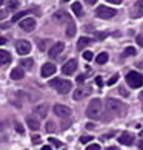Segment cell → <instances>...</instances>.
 <instances>
[{
  "label": "cell",
  "instance_id": "bcb514c9",
  "mask_svg": "<svg viewBox=\"0 0 143 150\" xmlns=\"http://www.w3.org/2000/svg\"><path fill=\"white\" fill-rule=\"evenodd\" d=\"M139 147H140V150H143V141H140V142H139Z\"/></svg>",
  "mask_w": 143,
  "mask_h": 150
},
{
  "label": "cell",
  "instance_id": "f6af8a7d",
  "mask_svg": "<svg viewBox=\"0 0 143 150\" xmlns=\"http://www.w3.org/2000/svg\"><path fill=\"white\" fill-rule=\"evenodd\" d=\"M42 150H52V149L49 147V146H43V147H42Z\"/></svg>",
  "mask_w": 143,
  "mask_h": 150
},
{
  "label": "cell",
  "instance_id": "e0dca14e",
  "mask_svg": "<svg viewBox=\"0 0 143 150\" xmlns=\"http://www.w3.org/2000/svg\"><path fill=\"white\" fill-rule=\"evenodd\" d=\"M92 42H94V40H92L91 37H80L79 42H77V48H79V50H83L85 47H89Z\"/></svg>",
  "mask_w": 143,
  "mask_h": 150
},
{
  "label": "cell",
  "instance_id": "ac0fdd59",
  "mask_svg": "<svg viewBox=\"0 0 143 150\" xmlns=\"http://www.w3.org/2000/svg\"><path fill=\"white\" fill-rule=\"evenodd\" d=\"M23 76H25L23 68H14L13 71H11V79H14V81H20V79H23Z\"/></svg>",
  "mask_w": 143,
  "mask_h": 150
},
{
  "label": "cell",
  "instance_id": "9c48e42d",
  "mask_svg": "<svg viewBox=\"0 0 143 150\" xmlns=\"http://www.w3.org/2000/svg\"><path fill=\"white\" fill-rule=\"evenodd\" d=\"M20 28L26 31V33H29L36 28V20L32 19V17H25V19H22L20 20Z\"/></svg>",
  "mask_w": 143,
  "mask_h": 150
},
{
  "label": "cell",
  "instance_id": "ba28073f",
  "mask_svg": "<svg viewBox=\"0 0 143 150\" xmlns=\"http://www.w3.org/2000/svg\"><path fill=\"white\" fill-rule=\"evenodd\" d=\"M15 50H17L20 56H25V54H28L31 51V43L28 40H19L15 43Z\"/></svg>",
  "mask_w": 143,
  "mask_h": 150
},
{
  "label": "cell",
  "instance_id": "f546056e",
  "mask_svg": "<svg viewBox=\"0 0 143 150\" xmlns=\"http://www.w3.org/2000/svg\"><path fill=\"white\" fill-rule=\"evenodd\" d=\"M15 132L20 133V135H23V133H25V129L22 127V124H19V122H15Z\"/></svg>",
  "mask_w": 143,
  "mask_h": 150
},
{
  "label": "cell",
  "instance_id": "681fc988",
  "mask_svg": "<svg viewBox=\"0 0 143 150\" xmlns=\"http://www.w3.org/2000/svg\"><path fill=\"white\" fill-rule=\"evenodd\" d=\"M5 3V0H0V5H3Z\"/></svg>",
  "mask_w": 143,
  "mask_h": 150
},
{
  "label": "cell",
  "instance_id": "4dcf8cb0",
  "mask_svg": "<svg viewBox=\"0 0 143 150\" xmlns=\"http://www.w3.org/2000/svg\"><path fill=\"white\" fill-rule=\"evenodd\" d=\"M48 141L51 142L52 146H56V147H62V142H60V141H57V139H54V138H49Z\"/></svg>",
  "mask_w": 143,
  "mask_h": 150
},
{
  "label": "cell",
  "instance_id": "ee69618b",
  "mask_svg": "<svg viewBox=\"0 0 143 150\" xmlns=\"http://www.w3.org/2000/svg\"><path fill=\"white\" fill-rule=\"evenodd\" d=\"M5 43H6V39H5V37H0V45H5Z\"/></svg>",
  "mask_w": 143,
  "mask_h": 150
},
{
  "label": "cell",
  "instance_id": "f35d334b",
  "mask_svg": "<svg viewBox=\"0 0 143 150\" xmlns=\"http://www.w3.org/2000/svg\"><path fill=\"white\" fill-rule=\"evenodd\" d=\"M40 141H42V139H40V136H37V135H36V136H32V142H34V144H40Z\"/></svg>",
  "mask_w": 143,
  "mask_h": 150
},
{
  "label": "cell",
  "instance_id": "f1b7e54d",
  "mask_svg": "<svg viewBox=\"0 0 143 150\" xmlns=\"http://www.w3.org/2000/svg\"><path fill=\"white\" fill-rule=\"evenodd\" d=\"M94 138L92 136H89V135H83V136H80V142L82 144H86V142H89V141H92Z\"/></svg>",
  "mask_w": 143,
  "mask_h": 150
},
{
  "label": "cell",
  "instance_id": "5bb4252c",
  "mask_svg": "<svg viewBox=\"0 0 143 150\" xmlns=\"http://www.w3.org/2000/svg\"><path fill=\"white\" fill-rule=\"evenodd\" d=\"M42 76L43 77H49V76H52L54 73H56V65L54 64H45L42 67Z\"/></svg>",
  "mask_w": 143,
  "mask_h": 150
},
{
  "label": "cell",
  "instance_id": "d590c367",
  "mask_svg": "<svg viewBox=\"0 0 143 150\" xmlns=\"http://www.w3.org/2000/svg\"><path fill=\"white\" fill-rule=\"evenodd\" d=\"M77 84H83V82H85V76L83 74H80V76H77Z\"/></svg>",
  "mask_w": 143,
  "mask_h": 150
},
{
  "label": "cell",
  "instance_id": "30bf717a",
  "mask_svg": "<svg viewBox=\"0 0 143 150\" xmlns=\"http://www.w3.org/2000/svg\"><path fill=\"white\" fill-rule=\"evenodd\" d=\"M75 70H77V60H75V59L68 60V62L62 67V73L66 74V76H71Z\"/></svg>",
  "mask_w": 143,
  "mask_h": 150
},
{
  "label": "cell",
  "instance_id": "ffe728a7",
  "mask_svg": "<svg viewBox=\"0 0 143 150\" xmlns=\"http://www.w3.org/2000/svg\"><path fill=\"white\" fill-rule=\"evenodd\" d=\"M9 62H11V54L8 51H5V50H0V67Z\"/></svg>",
  "mask_w": 143,
  "mask_h": 150
},
{
  "label": "cell",
  "instance_id": "ab89813d",
  "mask_svg": "<svg viewBox=\"0 0 143 150\" xmlns=\"http://www.w3.org/2000/svg\"><path fill=\"white\" fill-rule=\"evenodd\" d=\"M106 2H109V3H114V5H119V3H122L123 0H106Z\"/></svg>",
  "mask_w": 143,
  "mask_h": 150
},
{
  "label": "cell",
  "instance_id": "44dd1931",
  "mask_svg": "<svg viewBox=\"0 0 143 150\" xmlns=\"http://www.w3.org/2000/svg\"><path fill=\"white\" fill-rule=\"evenodd\" d=\"M32 65H34V60H32V59H22L20 60V67L23 70H31Z\"/></svg>",
  "mask_w": 143,
  "mask_h": 150
},
{
  "label": "cell",
  "instance_id": "8fae6325",
  "mask_svg": "<svg viewBox=\"0 0 143 150\" xmlns=\"http://www.w3.org/2000/svg\"><path fill=\"white\" fill-rule=\"evenodd\" d=\"M52 17L57 23H68V22H71V17H69V14L66 13V11H57Z\"/></svg>",
  "mask_w": 143,
  "mask_h": 150
},
{
  "label": "cell",
  "instance_id": "74e56055",
  "mask_svg": "<svg viewBox=\"0 0 143 150\" xmlns=\"http://www.w3.org/2000/svg\"><path fill=\"white\" fill-rule=\"evenodd\" d=\"M96 84H97L98 87H102V85H103V79H102L100 76H97V77H96Z\"/></svg>",
  "mask_w": 143,
  "mask_h": 150
},
{
  "label": "cell",
  "instance_id": "7bdbcfd3",
  "mask_svg": "<svg viewBox=\"0 0 143 150\" xmlns=\"http://www.w3.org/2000/svg\"><path fill=\"white\" fill-rule=\"evenodd\" d=\"M120 93H122V94H123V96H128V91H126V90H125V88H120Z\"/></svg>",
  "mask_w": 143,
  "mask_h": 150
},
{
  "label": "cell",
  "instance_id": "836d02e7",
  "mask_svg": "<svg viewBox=\"0 0 143 150\" xmlns=\"http://www.w3.org/2000/svg\"><path fill=\"white\" fill-rule=\"evenodd\" d=\"M86 150H100V146L98 144H91V146H88Z\"/></svg>",
  "mask_w": 143,
  "mask_h": 150
},
{
  "label": "cell",
  "instance_id": "c3c4849f",
  "mask_svg": "<svg viewBox=\"0 0 143 150\" xmlns=\"http://www.w3.org/2000/svg\"><path fill=\"white\" fill-rule=\"evenodd\" d=\"M140 101H142V102H143V91H142V93H140Z\"/></svg>",
  "mask_w": 143,
  "mask_h": 150
},
{
  "label": "cell",
  "instance_id": "6da1fadb",
  "mask_svg": "<svg viewBox=\"0 0 143 150\" xmlns=\"http://www.w3.org/2000/svg\"><path fill=\"white\" fill-rule=\"evenodd\" d=\"M102 112H103V104L98 98L92 99V101L88 104V108H86V116L89 119H94L98 121L102 119Z\"/></svg>",
  "mask_w": 143,
  "mask_h": 150
},
{
  "label": "cell",
  "instance_id": "4fadbf2b",
  "mask_svg": "<svg viewBox=\"0 0 143 150\" xmlns=\"http://www.w3.org/2000/svg\"><path fill=\"white\" fill-rule=\"evenodd\" d=\"M119 142L123 144V146H133L134 144V136L131 135V133L125 132V133H122V135L119 136Z\"/></svg>",
  "mask_w": 143,
  "mask_h": 150
},
{
  "label": "cell",
  "instance_id": "d4e9b609",
  "mask_svg": "<svg viewBox=\"0 0 143 150\" xmlns=\"http://www.w3.org/2000/svg\"><path fill=\"white\" fill-rule=\"evenodd\" d=\"M28 13H29V11H20V13L14 14V16H13V22H19V20H22Z\"/></svg>",
  "mask_w": 143,
  "mask_h": 150
},
{
  "label": "cell",
  "instance_id": "484cf974",
  "mask_svg": "<svg viewBox=\"0 0 143 150\" xmlns=\"http://www.w3.org/2000/svg\"><path fill=\"white\" fill-rule=\"evenodd\" d=\"M19 8V2L17 0H9L8 2V11H14Z\"/></svg>",
  "mask_w": 143,
  "mask_h": 150
},
{
  "label": "cell",
  "instance_id": "d6a6232c",
  "mask_svg": "<svg viewBox=\"0 0 143 150\" xmlns=\"http://www.w3.org/2000/svg\"><path fill=\"white\" fill-rule=\"evenodd\" d=\"M83 57H85L86 60H92V57H94V56H92L91 51H85V53H83Z\"/></svg>",
  "mask_w": 143,
  "mask_h": 150
},
{
  "label": "cell",
  "instance_id": "8992f818",
  "mask_svg": "<svg viewBox=\"0 0 143 150\" xmlns=\"http://www.w3.org/2000/svg\"><path fill=\"white\" fill-rule=\"evenodd\" d=\"M54 113H56L59 118L66 119V118L71 116V108L66 107V105H63V104H56L54 105Z\"/></svg>",
  "mask_w": 143,
  "mask_h": 150
},
{
  "label": "cell",
  "instance_id": "e575fe53",
  "mask_svg": "<svg viewBox=\"0 0 143 150\" xmlns=\"http://www.w3.org/2000/svg\"><path fill=\"white\" fill-rule=\"evenodd\" d=\"M106 34L105 33H96V39H98V40H102V39H105Z\"/></svg>",
  "mask_w": 143,
  "mask_h": 150
},
{
  "label": "cell",
  "instance_id": "7c38bea8",
  "mask_svg": "<svg viewBox=\"0 0 143 150\" xmlns=\"http://www.w3.org/2000/svg\"><path fill=\"white\" fill-rule=\"evenodd\" d=\"M63 48H65V43H63V42H57L56 45H52L51 50H49V57H51V59L57 57L59 54L63 51Z\"/></svg>",
  "mask_w": 143,
  "mask_h": 150
},
{
  "label": "cell",
  "instance_id": "2e32d148",
  "mask_svg": "<svg viewBox=\"0 0 143 150\" xmlns=\"http://www.w3.org/2000/svg\"><path fill=\"white\" fill-rule=\"evenodd\" d=\"M26 124H28V127L34 132H37L38 129H40V122H38L36 118H32V116H28V118H26Z\"/></svg>",
  "mask_w": 143,
  "mask_h": 150
},
{
  "label": "cell",
  "instance_id": "277c9868",
  "mask_svg": "<svg viewBox=\"0 0 143 150\" xmlns=\"http://www.w3.org/2000/svg\"><path fill=\"white\" fill-rule=\"evenodd\" d=\"M126 82L131 88H140L143 85V76L137 71H129L126 74Z\"/></svg>",
  "mask_w": 143,
  "mask_h": 150
},
{
  "label": "cell",
  "instance_id": "f907efd6",
  "mask_svg": "<svg viewBox=\"0 0 143 150\" xmlns=\"http://www.w3.org/2000/svg\"><path fill=\"white\" fill-rule=\"evenodd\" d=\"M140 136H142V138H143V130H142V132H140Z\"/></svg>",
  "mask_w": 143,
  "mask_h": 150
},
{
  "label": "cell",
  "instance_id": "8d00e7d4",
  "mask_svg": "<svg viewBox=\"0 0 143 150\" xmlns=\"http://www.w3.org/2000/svg\"><path fill=\"white\" fill-rule=\"evenodd\" d=\"M137 43H139L140 47H143V34H139V36H137Z\"/></svg>",
  "mask_w": 143,
  "mask_h": 150
},
{
  "label": "cell",
  "instance_id": "3957f363",
  "mask_svg": "<svg viewBox=\"0 0 143 150\" xmlns=\"http://www.w3.org/2000/svg\"><path fill=\"white\" fill-rule=\"evenodd\" d=\"M49 85H51L54 90H57L60 94H66L71 91V88H73V84H71L69 81L66 79H52L51 82H49Z\"/></svg>",
  "mask_w": 143,
  "mask_h": 150
},
{
  "label": "cell",
  "instance_id": "1f68e13d",
  "mask_svg": "<svg viewBox=\"0 0 143 150\" xmlns=\"http://www.w3.org/2000/svg\"><path fill=\"white\" fill-rule=\"evenodd\" d=\"M117 81H119V74H114V76L111 77V79L108 81V85H114V84H115V82H117Z\"/></svg>",
  "mask_w": 143,
  "mask_h": 150
},
{
  "label": "cell",
  "instance_id": "9a60e30c",
  "mask_svg": "<svg viewBox=\"0 0 143 150\" xmlns=\"http://www.w3.org/2000/svg\"><path fill=\"white\" fill-rule=\"evenodd\" d=\"M34 113L38 116V118H45V116L48 115V105H46V104L37 105V107L34 108Z\"/></svg>",
  "mask_w": 143,
  "mask_h": 150
},
{
  "label": "cell",
  "instance_id": "b9f144b4",
  "mask_svg": "<svg viewBox=\"0 0 143 150\" xmlns=\"http://www.w3.org/2000/svg\"><path fill=\"white\" fill-rule=\"evenodd\" d=\"M85 2H86L88 5H94V3H97V0H85Z\"/></svg>",
  "mask_w": 143,
  "mask_h": 150
},
{
  "label": "cell",
  "instance_id": "7a4b0ae2",
  "mask_svg": "<svg viewBox=\"0 0 143 150\" xmlns=\"http://www.w3.org/2000/svg\"><path fill=\"white\" fill-rule=\"evenodd\" d=\"M106 113L109 116H120L125 113V105L123 102H120L119 99L108 98L106 99Z\"/></svg>",
  "mask_w": 143,
  "mask_h": 150
},
{
  "label": "cell",
  "instance_id": "816d5d0a",
  "mask_svg": "<svg viewBox=\"0 0 143 150\" xmlns=\"http://www.w3.org/2000/svg\"><path fill=\"white\" fill-rule=\"evenodd\" d=\"M63 2H69V0H63Z\"/></svg>",
  "mask_w": 143,
  "mask_h": 150
},
{
  "label": "cell",
  "instance_id": "7dc6e473",
  "mask_svg": "<svg viewBox=\"0 0 143 150\" xmlns=\"http://www.w3.org/2000/svg\"><path fill=\"white\" fill-rule=\"evenodd\" d=\"M108 150H119L117 147H108Z\"/></svg>",
  "mask_w": 143,
  "mask_h": 150
},
{
  "label": "cell",
  "instance_id": "5b68a950",
  "mask_svg": "<svg viewBox=\"0 0 143 150\" xmlns=\"http://www.w3.org/2000/svg\"><path fill=\"white\" fill-rule=\"evenodd\" d=\"M115 14H117V9L105 6V5H102V6H98L96 9V16H97V17H100V19H112Z\"/></svg>",
  "mask_w": 143,
  "mask_h": 150
},
{
  "label": "cell",
  "instance_id": "60d3db41",
  "mask_svg": "<svg viewBox=\"0 0 143 150\" xmlns=\"http://www.w3.org/2000/svg\"><path fill=\"white\" fill-rule=\"evenodd\" d=\"M3 129H5V122L0 119V132H3Z\"/></svg>",
  "mask_w": 143,
  "mask_h": 150
},
{
  "label": "cell",
  "instance_id": "603a6c76",
  "mask_svg": "<svg viewBox=\"0 0 143 150\" xmlns=\"http://www.w3.org/2000/svg\"><path fill=\"white\" fill-rule=\"evenodd\" d=\"M73 11H74V14L77 16V17H82V16H83V8H82V5L79 2L73 3Z\"/></svg>",
  "mask_w": 143,
  "mask_h": 150
},
{
  "label": "cell",
  "instance_id": "cb8c5ba5",
  "mask_svg": "<svg viewBox=\"0 0 143 150\" xmlns=\"http://www.w3.org/2000/svg\"><path fill=\"white\" fill-rule=\"evenodd\" d=\"M108 59H109V56H108L106 53H100V54L96 57V62H97L98 65H103V64L108 62Z\"/></svg>",
  "mask_w": 143,
  "mask_h": 150
},
{
  "label": "cell",
  "instance_id": "4316f807",
  "mask_svg": "<svg viewBox=\"0 0 143 150\" xmlns=\"http://www.w3.org/2000/svg\"><path fill=\"white\" fill-rule=\"evenodd\" d=\"M135 54V48H133V47H128L125 50V53H123V56L125 57H128V56H134Z\"/></svg>",
  "mask_w": 143,
  "mask_h": 150
},
{
  "label": "cell",
  "instance_id": "7402d4cb",
  "mask_svg": "<svg viewBox=\"0 0 143 150\" xmlns=\"http://www.w3.org/2000/svg\"><path fill=\"white\" fill-rule=\"evenodd\" d=\"M66 36L68 37H74L75 36V23L73 20L68 22V26H66Z\"/></svg>",
  "mask_w": 143,
  "mask_h": 150
},
{
  "label": "cell",
  "instance_id": "d6986e66",
  "mask_svg": "<svg viewBox=\"0 0 143 150\" xmlns=\"http://www.w3.org/2000/svg\"><path fill=\"white\" fill-rule=\"evenodd\" d=\"M88 93H89V88H77L74 91V99L75 101H80V99H83Z\"/></svg>",
  "mask_w": 143,
  "mask_h": 150
},
{
  "label": "cell",
  "instance_id": "52a82bcc",
  "mask_svg": "<svg viewBox=\"0 0 143 150\" xmlns=\"http://www.w3.org/2000/svg\"><path fill=\"white\" fill-rule=\"evenodd\" d=\"M129 16L133 19H139L143 16V0H139L133 5V8L129 9Z\"/></svg>",
  "mask_w": 143,
  "mask_h": 150
},
{
  "label": "cell",
  "instance_id": "83f0119b",
  "mask_svg": "<svg viewBox=\"0 0 143 150\" xmlns=\"http://www.w3.org/2000/svg\"><path fill=\"white\" fill-rule=\"evenodd\" d=\"M54 130H56V124H54L52 121H48V124H46V132L52 133Z\"/></svg>",
  "mask_w": 143,
  "mask_h": 150
}]
</instances>
